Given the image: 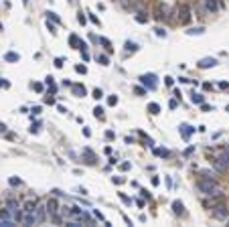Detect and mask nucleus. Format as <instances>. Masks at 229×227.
<instances>
[{"instance_id":"nucleus-23","label":"nucleus","mask_w":229,"mask_h":227,"mask_svg":"<svg viewBox=\"0 0 229 227\" xmlns=\"http://www.w3.org/2000/svg\"><path fill=\"white\" fill-rule=\"evenodd\" d=\"M93 116H95V118H100V120H103V107H95Z\"/></svg>"},{"instance_id":"nucleus-10","label":"nucleus","mask_w":229,"mask_h":227,"mask_svg":"<svg viewBox=\"0 0 229 227\" xmlns=\"http://www.w3.org/2000/svg\"><path fill=\"white\" fill-rule=\"evenodd\" d=\"M205 8L213 14V12H217V10H221V2H219V0H205Z\"/></svg>"},{"instance_id":"nucleus-5","label":"nucleus","mask_w":229,"mask_h":227,"mask_svg":"<svg viewBox=\"0 0 229 227\" xmlns=\"http://www.w3.org/2000/svg\"><path fill=\"white\" fill-rule=\"evenodd\" d=\"M6 213H8V217H10V219L18 221L20 219V213H22V209H20V205L16 203V201H8V203H6Z\"/></svg>"},{"instance_id":"nucleus-43","label":"nucleus","mask_w":229,"mask_h":227,"mask_svg":"<svg viewBox=\"0 0 229 227\" xmlns=\"http://www.w3.org/2000/svg\"><path fill=\"white\" fill-rule=\"evenodd\" d=\"M193 150H195V146H189V148H187V150H185V154H187V156H189V154L193 152Z\"/></svg>"},{"instance_id":"nucleus-41","label":"nucleus","mask_w":229,"mask_h":227,"mask_svg":"<svg viewBox=\"0 0 229 227\" xmlns=\"http://www.w3.org/2000/svg\"><path fill=\"white\" fill-rule=\"evenodd\" d=\"M120 168H122V170H128L130 164H128V162H124V164H120Z\"/></svg>"},{"instance_id":"nucleus-18","label":"nucleus","mask_w":229,"mask_h":227,"mask_svg":"<svg viewBox=\"0 0 229 227\" xmlns=\"http://www.w3.org/2000/svg\"><path fill=\"white\" fill-rule=\"evenodd\" d=\"M191 101H193V104H199V106H201L203 101H205V97H203L201 94H193V95H191Z\"/></svg>"},{"instance_id":"nucleus-19","label":"nucleus","mask_w":229,"mask_h":227,"mask_svg":"<svg viewBox=\"0 0 229 227\" xmlns=\"http://www.w3.org/2000/svg\"><path fill=\"white\" fill-rule=\"evenodd\" d=\"M148 112H150V113H160V106L152 101V104H148Z\"/></svg>"},{"instance_id":"nucleus-2","label":"nucleus","mask_w":229,"mask_h":227,"mask_svg":"<svg viewBox=\"0 0 229 227\" xmlns=\"http://www.w3.org/2000/svg\"><path fill=\"white\" fill-rule=\"evenodd\" d=\"M211 215L219 221H227L229 219V209L225 203H215V205H211Z\"/></svg>"},{"instance_id":"nucleus-46","label":"nucleus","mask_w":229,"mask_h":227,"mask_svg":"<svg viewBox=\"0 0 229 227\" xmlns=\"http://www.w3.org/2000/svg\"><path fill=\"white\" fill-rule=\"evenodd\" d=\"M227 225H229V221H227Z\"/></svg>"},{"instance_id":"nucleus-4","label":"nucleus","mask_w":229,"mask_h":227,"mask_svg":"<svg viewBox=\"0 0 229 227\" xmlns=\"http://www.w3.org/2000/svg\"><path fill=\"white\" fill-rule=\"evenodd\" d=\"M213 166H215V170H219V173H225L229 168V152L219 154L215 160H213Z\"/></svg>"},{"instance_id":"nucleus-13","label":"nucleus","mask_w":229,"mask_h":227,"mask_svg":"<svg viewBox=\"0 0 229 227\" xmlns=\"http://www.w3.org/2000/svg\"><path fill=\"white\" fill-rule=\"evenodd\" d=\"M71 89H73V95H77V97H83V95H85V87L79 85V83L71 85Z\"/></svg>"},{"instance_id":"nucleus-15","label":"nucleus","mask_w":229,"mask_h":227,"mask_svg":"<svg viewBox=\"0 0 229 227\" xmlns=\"http://www.w3.org/2000/svg\"><path fill=\"white\" fill-rule=\"evenodd\" d=\"M4 59H6L8 63H16V61L20 59V55H18V53H14V51H8V53L4 55Z\"/></svg>"},{"instance_id":"nucleus-20","label":"nucleus","mask_w":229,"mask_h":227,"mask_svg":"<svg viewBox=\"0 0 229 227\" xmlns=\"http://www.w3.org/2000/svg\"><path fill=\"white\" fill-rule=\"evenodd\" d=\"M205 33V28L203 27H197V28H189V31H187V35H203Z\"/></svg>"},{"instance_id":"nucleus-31","label":"nucleus","mask_w":229,"mask_h":227,"mask_svg":"<svg viewBox=\"0 0 229 227\" xmlns=\"http://www.w3.org/2000/svg\"><path fill=\"white\" fill-rule=\"evenodd\" d=\"M120 197H122V201H124L126 205H130V203H132V201H130V197H126V195H124V193H120Z\"/></svg>"},{"instance_id":"nucleus-45","label":"nucleus","mask_w":229,"mask_h":227,"mask_svg":"<svg viewBox=\"0 0 229 227\" xmlns=\"http://www.w3.org/2000/svg\"><path fill=\"white\" fill-rule=\"evenodd\" d=\"M227 112H229V106H227Z\"/></svg>"},{"instance_id":"nucleus-9","label":"nucleus","mask_w":229,"mask_h":227,"mask_svg":"<svg viewBox=\"0 0 229 227\" xmlns=\"http://www.w3.org/2000/svg\"><path fill=\"white\" fill-rule=\"evenodd\" d=\"M34 217H37V223H43L45 217H47V207H45V205H37V209H34Z\"/></svg>"},{"instance_id":"nucleus-32","label":"nucleus","mask_w":229,"mask_h":227,"mask_svg":"<svg viewBox=\"0 0 229 227\" xmlns=\"http://www.w3.org/2000/svg\"><path fill=\"white\" fill-rule=\"evenodd\" d=\"M201 107H203V112H211V110H213V107H211V106H207L205 101H203V104H201Z\"/></svg>"},{"instance_id":"nucleus-1","label":"nucleus","mask_w":229,"mask_h":227,"mask_svg":"<svg viewBox=\"0 0 229 227\" xmlns=\"http://www.w3.org/2000/svg\"><path fill=\"white\" fill-rule=\"evenodd\" d=\"M197 189H199L203 195H207V197H221L223 195L221 187L215 183V179H201L197 183Z\"/></svg>"},{"instance_id":"nucleus-39","label":"nucleus","mask_w":229,"mask_h":227,"mask_svg":"<svg viewBox=\"0 0 229 227\" xmlns=\"http://www.w3.org/2000/svg\"><path fill=\"white\" fill-rule=\"evenodd\" d=\"M152 185H154V187L156 185H160V179H158V176H152Z\"/></svg>"},{"instance_id":"nucleus-40","label":"nucleus","mask_w":229,"mask_h":227,"mask_svg":"<svg viewBox=\"0 0 229 227\" xmlns=\"http://www.w3.org/2000/svg\"><path fill=\"white\" fill-rule=\"evenodd\" d=\"M219 87H221V89H229V83H225V81H221V83H219Z\"/></svg>"},{"instance_id":"nucleus-42","label":"nucleus","mask_w":229,"mask_h":227,"mask_svg":"<svg viewBox=\"0 0 229 227\" xmlns=\"http://www.w3.org/2000/svg\"><path fill=\"white\" fill-rule=\"evenodd\" d=\"M33 87H34V89H37V91H43V85H41V83H34Z\"/></svg>"},{"instance_id":"nucleus-14","label":"nucleus","mask_w":229,"mask_h":227,"mask_svg":"<svg viewBox=\"0 0 229 227\" xmlns=\"http://www.w3.org/2000/svg\"><path fill=\"white\" fill-rule=\"evenodd\" d=\"M172 211H175L176 215H185V205H182L181 201H175V203H172Z\"/></svg>"},{"instance_id":"nucleus-25","label":"nucleus","mask_w":229,"mask_h":227,"mask_svg":"<svg viewBox=\"0 0 229 227\" xmlns=\"http://www.w3.org/2000/svg\"><path fill=\"white\" fill-rule=\"evenodd\" d=\"M93 97H95V100H101V97H103L101 89H97V87H95V89H93Z\"/></svg>"},{"instance_id":"nucleus-35","label":"nucleus","mask_w":229,"mask_h":227,"mask_svg":"<svg viewBox=\"0 0 229 227\" xmlns=\"http://www.w3.org/2000/svg\"><path fill=\"white\" fill-rule=\"evenodd\" d=\"M156 35H158V37H166V31H162V28H156Z\"/></svg>"},{"instance_id":"nucleus-27","label":"nucleus","mask_w":229,"mask_h":227,"mask_svg":"<svg viewBox=\"0 0 229 227\" xmlns=\"http://www.w3.org/2000/svg\"><path fill=\"white\" fill-rule=\"evenodd\" d=\"M134 94H138V95H144V94H146V87H134Z\"/></svg>"},{"instance_id":"nucleus-30","label":"nucleus","mask_w":229,"mask_h":227,"mask_svg":"<svg viewBox=\"0 0 229 227\" xmlns=\"http://www.w3.org/2000/svg\"><path fill=\"white\" fill-rule=\"evenodd\" d=\"M108 104H110V106H116V104H118V97H116V95L108 97Z\"/></svg>"},{"instance_id":"nucleus-17","label":"nucleus","mask_w":229,"mask_h":227,"mask_svg":"<svg viewBox=\"0 0 229 227\" xmlns=\"http://www.w3.org/2000/svg\"><path fill=\"white\" fill-rule=\"evenodd\" d=\"M136 22H140V25H144V22H148V16H146V12H138L136 14Z\"/></svg>"},{"instance_id":"nucleus-28","label":"nucleus","mask_w":229,"mask_h":227,"mask_svg":"<svg viewBox=\"0 0 229 227\" xmlns=\"http://www.w3.org/2000/svg\"><path fill=\"white\" fill-rule=\"evenodd\" d=\"M126 49H128V51H136L138 47H136V43H130L128 41V43H126Z\"/></svg>"},{"instance_id":"nucleus-8","label":"nucleus","mask_w":229,"mask_h":227,"mask_svg":"<svg viewBox=\"0 0 229 227\" xmlns=\"http://www.w3.org/2000/svg\"><path fill=\"white\" fill-rule=\"evenodd\" d=\"M45 207H47V213L51 215V217L59 213V203H57V199H49L47 203H45Z\"/></svg>"},{"instance_id":"nucleus-16","label":"nucleus","mask_w":229,"mask_h":227,"mask_svg":"<svg viewBox=\"0 0 229 227\" xmlns=\"http://www.w3.org/2000/svg\"><path fill=\"white\" fill-rule=\"evenodd\" d=\"M181 132H182V138H185V140H189L191 132H195V128H191V126H187V124H182V126H181Z\"/></svg>"},{"instance_id":"nucleus-36","label":"nucleus","mask_w":229,"mask_h":227,"mask_svg":"<svg viewBox=\"0 0 229 227\" xmlns=\"http://www.w3.org/2000/svg\"><path fill=\"white\" fill-rule=\"evenodd\" d=\"M47 14H49V16H51V18L55 20V22H59V16H57V14H55V12H47Z\"/></svg>"},{"instance_id":"nucleus-37","label":"nucleus","mask_w":229,"mask_h":227,"mask_svg":"<svg viewBox=\"0 0 229 227\" xmlns=\"http://www.w3.org/2000/svg\"><path fill=\"white\" fill-rule=\"evenodd\" d=\"M55 67H63V59H61V57L59 59H55Z\"/></svg>"},{"instance_id":"nucleus-44","label":"nucleus","mask_w":229,"mask_h":227,"mask_svg":"<svg viewBox=\"0 0 229 227\" xmlns=\"http://www.w3.org/2000/svg\"><path fill=\"white\" fill-rule=\"evenodd\" d=\"M22 2H25V4H28V0H22Z\"/></svg>"},{"instance_id":"nucleus-26","label":"nucleus","mask_w":229,"mask_h":227,"mask_svg":"<svg viewBox=\"0 0 229 227\" xmlns=\"http://www.w3.org/2000/svg\"><path fill=\"white\" fill-rule=\"evenodd\" d=\"M97 61H100V65H108V57H106V55H100Z\"/></svg>"},{"instance_id":"nucleus-38","label":"nucleus","mask_w":229,"mask_h":227,"mask_svg":"<svg viewBox=\"0 0 229 227\" xmlns=\"http://www.w3.org/2000/svg\"><path fill=\"white\" fill-rule=\"evenodd\" d=\"M89 20H91V22H95V25H100V20H97V16H93V14H89Z\"/></svg>"},{"instance_id":"nucleus-12","label":"nucleus","mask_w":229,"mask_h":227,"mask_svg":"<svg viewBox=\"0 0 229 227\" xmlns=\"http://www.w3.org/2000/svg\"><path fill=\"white\" fill-rule=\"evenodd\" d=\"M37 205H39L37 199H27V201H25V205H22V211H34Z\"/></svg>"},{"instance_id":"nucleus-34","label":"nucleus","mask_w":229,"mask_h":227,"mask_svg":"<svg viewBox=\"0 0 229 227\" xmlns=\"http://www.w3.org/2000/svg\"><path fill=\"white\" fill-rule=\"evenodd\" d=\"M10 185H12V187H14V185H20V179H16V176H12V179H10Z\"/></svg>"},{"instance_id":"nucleus-3","label":"nucleus","mask_w":229,"mask_h":227,"mask_svg":"<svg viewBox=\"0 0 229 227\" xmlns=\"http://www.w3.org/2000/svg\"><path fill=\"white\" fill-rule=\"evenodd\" d=\"M176 22H178V25H187V22H189L191 20V8L187 6V4H178V6H176Z\"/></svg>"},{"instance_id":"nucleus-22","label":"nucleus","mask_w":229,"mask_h":227,"mask_svg":"<svg viewBox=\"0 0 229 227\" xmlns=\"http://www.w3.org/2000/svg\"><path fill=\"white\" fill-rule=\"evenodd\" d=\"M97 43H101V45H103V47L108 49V51H110V49H112V43H110L108 39H103V37H100V39H97Z\"/></svg>"},{"instance_id":"nucleus-7","label":"nucleus","mask_w":229,"mask_h":227,"mask_svg":"<svg viewBox=\"0 0 229 227\" xmlns=\"http://www.w3.org/2000/svg\"><path fill=\"white\" fill-rule=\"evenodd\" d=\"M140 81H142V85L146 87V89H154V87H156V75H154V73L142 75V77H140Z\"/></svg>"},{"instance_id":"nucleus-11","label":"nucleus","mask_w":229,"mask_h":227,"mask_svg":"<svg viewBox=\"0 0 229 227\" xmlns=\"http://www.w3.org/2000/svg\"><path fill=\"white\" fill-rule=\"evenodd\" d=\"M215 65H217L215 57H205V59L199 61V67H201V69H209V67H215Z\"/></svg>"},{"instance_id":"nucleus-21","label":"nucleus","mask_w":229,"mask_h":227,"mask_svg":"<svg viewBox=\"0 0 229 227\" xmlns=\"http://www.w3.org/2000/svg\"><path fill=\"white\" fill-rule=\"evenodd\" d=\"M166 16H168V8L160 6V8H158V18H166Z\"/></svg>"},{"instance_id":"nucleus-24","label":"nucleus","mask_w":229,"mask_h":227,"mask_svg":"<svg viewBox=\"0 0 229 227\" xmlns=\"http://www.w3.org/2000/svg\"><path fill=\"white\" fill-rule=\"evenodd\" d=\"M75 71H77V73H87V67L85 65H75Z\"/></svg>"},{"instance_id":"nucleus-6","label":"nucleus","mask_w":229,"mask_h":227,"mask_svg":"<svg viewBox=\"0 0 229 227\" xmlns=\"http://www.w3.org/2000/svg\"><path fill=\"white\" fill-rule=\"evenodd\" d=\"M20 223L22 225H37V217H34V211H22L20 213Z\"/></svg>"},{"instance_id":"nucleus-29","label":"nucleus","mask_w":229,"mask_h":227,"mask_svg":"<svg viewBox=\"0 0 229 227\" xmlns=\"http://www.w3.org/2000/svg\"><path fill=\"white\" fill-rule=\"evenodd\" d=\"M116 138V134L112 132V130H108V132H106V140H114Z\"/></svg>"},{"instance_id":"nucleus-33","label":"nucleus","mask_w":229,"mask_h":227,"mask_svg":"<svg viewBox=\"0 0 229 227\" xmlns=\"http://www.w3.org/2000/svg\"><path fill=\"white\" fill-rule=\"evenodd\" d=\"M156 154H158V156H168V150H156Z\"/></svg>"}]
</instances>
